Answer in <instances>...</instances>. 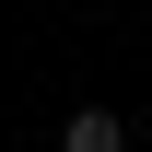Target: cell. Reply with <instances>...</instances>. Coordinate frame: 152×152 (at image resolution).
Masks as SVG:
<instances>
[{
	"mask_svg": "<svg viewBox=\"0 0 152 152\" xmlns=\"http://www.w3.org/2000/svg\"><path fill=\"white\" fill-rule=\"evenodd\" d=\"M58 152H129L117 105H70V117H58Z\"/></svg>",
	"mask_w": 152,
	"mask_h": 152,
	"instance_id": "cell-1",
	"label": "cell"
}]
</instances>
